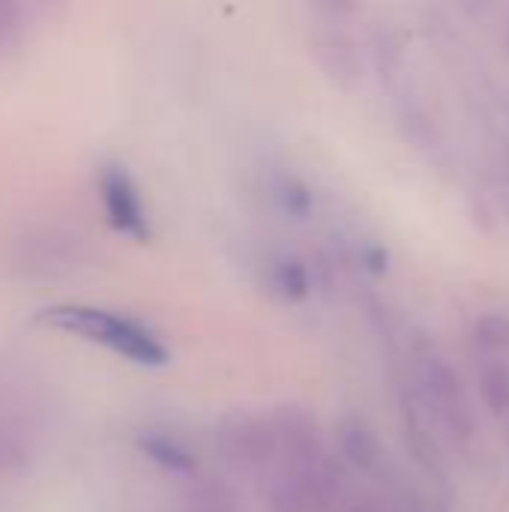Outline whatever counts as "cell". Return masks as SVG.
I'll list each match as a JSON object with an SVG mask.
<instances>
[{"label":"cell","mask_w":509,"mask_h":512,"mask_svg":"<svg viewBox=\"0 0 509 512\" xmlns=\"http://www.w3.org/2000/svg\"><path fill=\"white\" fill-rule=\"evenodd\" d=\"M39 318L57 330H66L93 345H102L138 366H165L168 363V348L159 342V336L129 315L99 309V306L66 303V306L42 309Z\"/></svg>","instance_id":"6da1fadb"},{"label":"cell","mask_w":509,"mask_h":512,"mask_svg":"<svg viewBox=\"0 0 509 512\" xmlns=\"http://www.w3.org/2000/svg\"><path fill=\"white\" fill-rule=\"evenodd\" d=\"M414 390L420 408H426V414L453 444L465 447L474 441L477 420L465 384L450 360L435 348H420L414 354Z\"/></svg>","instance_id":"7a4b0ae2"},{"label":"cell","mask_w":509,"mask_h":512,"mask_svg":"<svg viewBox=\"0 0 509 512\" xmlns=\"http://www.w3.org/2000/svg\"><path fill=\"white\" fill-rule=\"evenodd\" d=\"M216 456L234 474L267 480L279 459V432L273 414L237 411L216 423L213 432Z\"/></svg>","instance_id":"3957f363"},{"label":"cell","mask_w":509,"mask_h":512,"mask_svg":"<svg viewBox=\"0 0 509 512\" xmlns=\"http://www.w3.org/2000/svg\"><path fill=\"white\" fill-rule=\"evenodd\" d=\"M90 249L81 234L63 225H42L27 231L15 246V267L30 279H60L81 270Z\"/></svg>","instance_id":"277c9868"},{"label":"cell","mask_w":509,"mask_h":512,"mask_svg":"<svg viewBox=\"0 0 509 512\" xmlns=\"http://www.w3.org/2000/svg\"><path fill=\"white\" fill-rule=\"evenodd\" d=\"M99 198L105 207V219L108 225L135 240V243H147L150 240V216H147V204L141 198V189L135 183V177L123 168V165H105L99 174Z\"/></svg>","instance_id":"5b68a950"},{"label":"cell","mask_w":509,"mask_h":512,"mask_svg":"<svg viewBox=\"0 0 509 512\" xmlns=\"http://www.w3.org/2000/svg\"><path fill=\"white\" fill-rule=\"evenodd\" d=\"M309 48H312V57L318 60V66L324 69V75H330L336 84L348 87L357 81L360 51H357V42L351 39V33L345 27H339L336 21L315 24L309 33Z\"/></svg>","instance_id":"8992f818"},{"label":"cell","mask_w":509,"mask_h":512,"mask_svg":"<svg viewBox=\"0 0 509 512\" xmlns=\"http://www.w3.org/2000/svg\"><path fill=\"white\" fill-rule=\"evenodd\" d=\"M336 438H339V453L348 465L360 471H372L381 462V441L363 417H345L336 429Z\"/></svg>","instance_id":"52a82bcc"},{"label":"cell","mask_w":509,"mask_h":512,"mask_svg":"<svg viewBox=\"0 0 509 512\" xmlns=\"http://www.w3.org/2000/svg\"><path fill=\"white\" fill-rule=\"evenodd\" d=\"M138 450L153 465H159L168 474H177V477H192L195 474V456H192V450L180 438H174L168 432H159V429L141 432L138 435Z\"/></svg>","instance_id":"ba28073f"},{"label":"cell","mask_w":509,"mask_h":512,"mask_svg":"<svg viewBox=\"0 0 509 512\" xmlns=\"http://www.w3.org/2000/svg\"><path fill=\"white\" fill-rule=\"evenodd\" d=\"M180 512H240V504L228 483H222L216 477L192 474V477H186Z\"/></svg>","instance_id":"9c48e42d"},{"label":"cell","mask_w":509,"mask_h":512,"mask_svg":"<svg viewBox=\"0 0 509 512\" xmlns=\"http://www.w3.org/2000/svg\"><path fill=\"white\" fill-rule=\"evenodd\" d=\"M267 285L282 300H303L309 294V270L297 255H279L267 267Z\"/></svg>","instance_id":"30bf717a"},{"label":"cell","mask_w":509,"mask_h":512,"mask_svg":"<svg viewBox=\"0 0 509 512\" xmlns=\"http://www.w3.org/2000/svg\"><path fill=\"white\" fill-rule=\"evenodd\" d=\"M477 390H480V399L486 405V411L492 417H509V363L507 360H489L483 369H480V378H477Z\"/></svg>","instance_id":"8fae6325"},{"label":"cell","mask_w":509,"mask_h":512,"mask_svg":"<svg viewBox=\"0 0 509 512\" xmlns=\"http://www.w3.org/2000/svg\"><path fill=\"white\" fill-rule=\"evenodd\" d=\"M33 459V444L15 423H0V480L18 477Z\"/></svg>","instance_id":"7c38bea8"},{"label":"cell","mask_w":509,"mask_h":512,"mask_svg":"<svg viewBox=\"0 0 509 512\" xmlns=\"http://www.w3.org/2000/svg\"><path fill=\"white\" fill-rule=\"evenodd\" d=\"M270 195L276 201V207L294 219H306L312 210V192L303 180H297L294 174H276L270 180Z\"/></svg>","instance_id":"4fadbf2b"},{"label":"cell","mask_w":509,"mask_h":512,"mask_svg":"<svg viewBox=\"0 0 509 512\" xmlns=\"http://www.w3.org/2000/svg\"><path fill=\"white\" fill-rule=\"evenodd\" d=\"M474 342L483 351L504 354L509 351V315L507 312H483L474 321Z\"/></svg>","instance_id":"5bb4252c"},{"label":"cell","mask_w":509,"mask_h":512,"mask_svg":"<svg viewBox=\"0 0 509 512\" xmlns=\"http://www.w3.org/2000/svg\"><path fill=\"white\" fill-rule=\"evenodd\" d=\"M333 512H390L384 501L372 498V495H345L339 501V507Z\"/></svg>","instance_id":"9a60e30c"},{"label":"cell","mask_w":509,"mask_h":512,"mask_svg":"<svg viewBox=\"0 0 509 512\" xmlns=\"http://www.w3.org/2000/svg\"><path fill=\"white\" fill-rule=\"evenodd\" d=\"M507 420H509V417H507Z\"/></svg>","instance_id":"2e32d148"}]
</instances>
